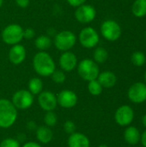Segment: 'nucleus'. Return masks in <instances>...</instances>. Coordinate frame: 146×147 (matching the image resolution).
Returning <instances> with one entry per match:
<instances>
[{
    "label": "nucleus",
    "mask_w": 146,
    "mask_h": 147,
    "mask_svg": "<svg viewBox=\"0 0 146 147\" xmlns=\"http://www.w3.org/2000/svg\"><path fill=\"white\" fill-rule=\"evenodd\" d=\"M33 68L41 77L46 78L56 70V65L52 56L46 51H40L33 58Z\"/></svg>",
    "instance_id": "1"
},
{
    "label": "nucleus",
    "mask_w": 146,
    "mask_h": 147,
    "mask_svg": "<svg viewBox=\"0 0 146 147\" xmlns=\"http://www.w3.org/2000/svg\"><path fill=\"white\" fill-rule=\"evenodd\" d=\"M17 109L13 105L11 101L2 98L0 99V127L3 129L12 127L17 119Z\"/></svg>",
    "instance_id": "2"
},
{
    "label": "nucleus",
    "mask_w": 146,
    "mask_h": 147,
    "mask_svg": "<svg viewBox=\"0 0 146 147\" xmlns=\"http://www.w3.org/2000/svg\"><path fill=\"white\" fill-rule=\"evenodd\" d=\"M77 72L81 78L89 82L91 80L97 79L100 73L98 64L93 59H84L77 64Z\"/></svg>",
    "instance_id": "3"
},
{
    "label": "nucleus",
    "mask_w": 146,
    "mask_h": 147,
    "mask_svg": "<svg viewBox=\"0 0 146 147\" xmlns=\"http://www.w3.org/2000/svg\"><path fill=\"white\" fill-rule=\"evenodd\" d=\"M23 39V28L21 25L12 23L6 26L2 31V40L7 45L19 44Z\"/></svg>",
    "instance_id": "4"
},
{
    "label": "nucleus",
    "mask_w": 146,
    "mask_h": 147,
    "mask_svg": "<svg viewBox=\"0 0 146 147\" xmlns=\"http://www.w3.org/2000/svg\"><path fill=\"white\" fill-rule=\"evenodd\" d=\"M54 46L55 47L61 51L66 52L71 51V49L76 45L77 36L76 34L69 30H64L59 32L54 37Z\"/></svg>",
    "instance_id": "5"
},
{
    "label": "nucleus",
    "mask_w": 146,
    "mask_h": 147,
    "mask_svg": "<svg viewBox=\"0 0 146 147\" xmlns=\"http://www.w3.org/2000/svg\"><path fill=\"white\" fill-rule=\"evenodd\" d=\"M99 34L97 31L91 27L83 28L79 34H78V40L82 47L87 49L94 48L99 43Z\"/></svg>",
    "instance_id": "6"
},
{
    "label": "nucleus",
    "mask_w": 146,
    "mask_h": 147,
    "mask_svg": "<svg viewBox=\"0 0 146 147\" xmlns=\"http://www.w3.org/2000/svg\"><path fill=\"white\" fill-rule=\"evenodd\" d=\"M11 102L17 109H28L34 103V95L28 90H19L13 94Z\"/></svg>",
    "instance_id": "7"
},
{
    "label": "nucleus",
    "mask_w": 146,
    "mask_h": 147,
    "mask_svg": "<svg viewBox=\"0 0 146 147\" xmlns=\"http://www.w3.org/2000/svg\"><path fill=\"white\" fill-rule=\"evenodd\" d=\"M101 34L108 41H115L121 36V28L114 20H106L101 25Z\"/></svg>",
    "instance_id": "8"
},
{
    "label": "nucleus",
    "mask_w": 146,
    "mask_h": 147,
    "mask_svg": "<svg viewBox=\"0 0 146 147\" xmlns=\"http://www.w3.org/2000/svg\"><path fill=\"white\" fill-rule=\"evenodd\" d=\"M96 16V9L90 4H83L77 8L75 11V18L83 24L90 23Z\"/></svg>",
    "instance_id": "9"
},
{
    "label": "nucleus",
    "mask_w": 146,
    "mask_h": 147,
    "mask_svg": "<svg viewBox=\"0 0 146 147\" xmlns=\"http://www.w3.org/2000/svg\"><path fill=\"white\" fill-rule=\"evenodd\" d=\"M134 119L133 109L128 105L120 106L114 114V120L116 123L121 127L129 126Z\"/></svg>",
    "instance_id": "10"
},
{
    "label": "nucleus",
    "mask_w": 146,
    "mask_h": 147,
    "mask_svg": "<svg viewBox=\"0 0 146 147\" xmlns=\"http://www.w3.org/2000/svg\"><path fill=\"white\" fill-rule=\"evenodd\" d=\"M38 103L44 111H53L58 105L57 96L52 91H41L38 95Z\"/></svg>",
    "instance_id": "11"
},
{
    "label": "nucleus",
    "mask_w": 146,
    "mask_h": 147,
    "mask_svg": "<svg viewBox=\"0 0 146 147\" xmlns=\"http://www.w3.org/2000/svg\"><path fill=\"white\" fill-rule=\"evenodd\" d=\"M128 98L134 103H142L146 101V84L138 82L133 84L128 90Z\"/></svg>",
    "instance_id": "12"
},
{
    "label": "nucleus",
    "mask_w": 146,
    "mask_h": 147,
    "mask_svg": "<svg viewBox=\"0 0 146 147\" xmlns=\"http://www.w3.org/2000/svg\"><path fill=\"white\" fill-rule=\"evenodd\" d=\"M77 100L78 98L77 94L70 90H64L57 96L58 104L64 109L74 108L77 103Z\"/></svg>",
    "instance_id": "13"
},
{
    "label": "nucleus",
    "mask_w": 146,
    "mask_h": 147,
    "mask_svg": "<svg viewBox=\"0 0 146 147\" xmlns=\"http://www.w3.org/2000/svg\"><path fill=\"white\" fill-rule=\"evenodd\" d=\"M59 63L62 71L70 72L77 68L78 61L74 53L71 51H66L63 52L62 54L60 55Z\"/></svg>",
    "instance_id": "14"
},
{
    "label": "nucleus",
    "mask_w": 146,
    "mask_h": 147,
    "mask_svg": "<svg viewBox=\"0 0 146 147\" xmlns=\"http://www.w3.org/2000/svg\"><path fill=\"white\" fill-rule=\"evenodd\" d=\"M8 57L13 65H17L22 64L26 59V49L24 46L21 45L20 43L13 45L9 51Z\"/></svg>",
    "instance_id": "15"
},
{
    "label": "nucleus",
    "mask_w": 146,
    "mask_h": 147,
    "mask_svg": "<svg viewBox=\"0 0 146 147\" xmlns=\"http://www.w3.org/2000/svg\"><path fill=\"white\" fill-rule=\"evenodd\" d=\"M67 145L68 147H89L90 141L85 134L75 132L70 134L67 140Z\"/></svg>",
    "instance_id": "16"
},
{
    "label": "nucleus",
    "mask_w": 146,
    "mask_h": 147,
    "mask_svg": "<svg viewBox=\"0 0 146 147\" xmlns=\"http://www.w3.org/2000/svg\"><path fill=\"white\" fill-rule=\"evenodd\" d=\"M97 80L103 88L109 89V88L114 87L116 84L117 77L114 72L110 71H105L99 73Z\"/></svg>",
    "instance_id": "17"
},
{
    "label": "nucleus",
    "mask_w": 146,
    "mask_h": 147,
    "mask_svg": "<svg viewBox=\"0 0 146 147\" xmlns=\"http://www.w3.org/2000/svg\"><path fill=\"white\" fill-rule=\"evenodd\" d=\"M53 137L51 127L45 126H40L36 128V139L41 144H48L52 141Z\"/></svg>",
    "instance_id": "18"
},
{
    "label": "nucleus",
    "mask_w": 146,
    "mask_h": 147,
    "mask_svg": "<svg viewBox=\"0 0 146 147\" xmlns=\"http://www.w3.org/2000/svg\"><path fill=\"white\" fill-rule=\"evenodd\" d=\"M141 134L139 130L135 127H128L124 132V139L129 145L134 146L140 141Z\"/></svg>",
    "instance_id": "19"
},
{
    "label": "nucleus",
    "mask_w": 146,
    "mask_h": 147,
    "mask_svg": "<svg viewBox=\"0 0 146 147\" xmlns=\"http://www.w3.org/2000/svg\"><path fill=\"white\" fill-rule=\"evenodd\" d=\"M133 14L139 18L146 16V0H135L132 6Z\"/></svg>",
    "instance_id": "20"
},
{
    "label": "nucleus",
    "mask_w": 146,
    "mask_h": 147,
    "mask_svg": "<svg viewBox=\"0 0 146 147\" xmlns=\"http://www.w3.org/2000/svg\"><path fill=\"white\" fill-rule=\"evenodd\" d=\"M34 46L40 51H46L52 46V40L47 35H40L35 39Z\"/></svg>",
    "instance_id": "21"
},
{
    "label": "nucleus",
    "mask_w": 146,
    "mask_h": 147,
    "mask_svg": "<svg viewBox=\"0 0 146 147\" xmlns=\"http://www.w3.org/2000/svg\"><path fill=\"white\" fill-rule=\"evenodd\" d=\"M28 90L34 96L43 91V82L40 78H33L28 82Z\"/></svg>",
    "instance_id": "22"
},
{
    "label": "nucleus",
    "mask_w": 146,
    "mask_h": 147,
    "mask_svg": "<svg viewBox=\"0 0 146 147\" xmlns=\"http://www.w3.org/2000/svg\"><path fill=\"white\" fill-rule=\"evenodd\" d=\"M93 57H94V61L97 64H103L107 61L108 58V51L102 47H96L93 53Z\"/></svg>",
    "instance_id": "23"
},
{
    "label": "nucleus",
    "mask_w": 146,
    "mask_h": 147,
    "mask_svg": "<svg viewBox=\"0 0 146 147\" xmlns=\"http://www.w3.org/2000/svg\"><path fill=\"white\" fill-rule=\"evenodd\" d=\"M103 90V87L101 85V84L98 82L97 79L91 80L88 83V90L92 96H99L102 94Z\"/></svg>",
    "instance_id": "24"
},
{
    "label": "nucleus",
    "mask_w": 146,
    "mask_h": 147,
    "mask_svg": "<svg viewBox=\"0 0 146 147\" xmlns=\"http://www.w3.org/2000/svg\"><path fill=\"white\" fill-rule=\"evenodd\" d=\"M132 63L136 66H142L145 64L146 57L144 53L142 52H135L132 54L131 57Z\"/></svg>",
    "instance_id": "25"
},
{
    "label": "nucleus",
    "mask_w": 146,
    "mask_h": 147,
    "mask_svg": "<svg viewBox=\"0 0 146 147\" xmlns=\"http://www.w3.org/2000/svg\"><path fill=\"white\" fill-rule=\"evenodd\" d=\"M44 122L46 127H53L54 126H56L58 122V116L53 111H48L46 113L44 116Z\"/></svg>",
    "instance_id": "26"
},
{
    "label": "nucleus",
    "mask_w": 146,
    "mask_h": 147,
    "mask_svg": "<svg viewBox=\"0 0 146 147\" xmlns=\"http://www.w3.org/2000/svg\"><path fill=\"white\" fill-rule=\"evenodd\" d=\"M52 77V80L55 83V84H63L65 79H66V76L65 74V71L62 70H55L52 74L51 75Z\"/></svg>",
    "instance_id": "27"
},
{
    "label": "nucleus",
    "mask_w": 146,
    "mask_h": 147,
    "mask_svg": "<svg viewBox=\"0 0 146 147\" xmlns=\"http://www.w3.org/2000/svg\"><path fill=\"white\" fill-rule=\"evenodd\" d=\"M0 147H21V144L16 139L6 138L1 141Z\"/></svg>",
    "instance_id": "28"
},
{
    "label": "nucleus",
    "mask_w": 146,
    "mask_h": 147,
    "mask_svg": "<svg viewBox=\"0 0 146 147\" xmlns=\"http://www.w3.org/2000/svg\"><path fill=\"white\" fill-rule=\"evenodd\" d=\"M64 130L69 135L76 132V125L72 121H66L64 124Z\"/></svg>",
    "instance_id": "29"
},
{
    "label": "nucleus",
    "mask_w": 146,
    "mask_h": 147,
    "mask_svg": "<svg viewBox=\"0 0 146 147\" xmlns=\"http://www.w3.org/2000/svg\"><path fill=\"white\" fill-rule=\"evenodd\" d=\"M35 31L32 28H28L26 29H23V39L31 40L34 37Z\"/></svg>",
    "instance_id": "30"
},
{
    "label": "nucleus",
    "mask_w": 146,
    "mask_h": 147,
    "mask_svg": "<svg viewBox=\"0 0 146 147\" xmlns=\"http://www.w3.org/2000/svg\"><path fill=\"white\" fill-rule=\"evenodd\" d=\"M66 1H67V3H68L71 6L76 7V8H77V7H79V6L84 4L85 2H86V0H66Z\"/></svg>",
    "instance_id": "31"
},
{
    "label": "nucleus",
    "mask_w": 146,
    "mask_h": 147,
    "mask_svg": "<svg viewBox=\"0 0 146 147\" xmlns=\"http://www.w3.org/2000/svg\"><path fill=\"white\" fill-rule=\"evenodd\" d=\"M15 3L18 7L22 9H26L30 3V0H15Z\"/></svg>",
    "instance_id": "32"
},
{
    "label": "nucleus",
    "mask_w": 146,
    "mask_h": 147,
    "mask_svg": "<svg viewBox=\"0 0 146 147\" xmlns=\"http://www.w3.org/2000/svg\"><path fill=\"white\" fill-rule=\"evenodd\" d=\"M22 147H42L40 144L36 143V142H34V141H29V142H27L25 143Z\"/></svg>",
    "instance_id": "33"
},
{
    "label": "nucleus",
    "mask_w": 146,
    "mask_h": 147,
    "mask_svg": "<svg viewBox=\"0 0 146 147\" xmlns=\"http://www.w3.org/2000/svg\"><path fill=\"white\" fill-rule=\"evenodd\" d=\"M27 127H28V130H30V131H34V130H36V128H37V127H36V123H34V121H28V123H27Z\"/></svg>",
    "instance_id": "34"
},
{
    "label": "nucleus",
    "mask_w": 146,
    "mask_h": 147,
    "mask_svg": "<svg viewBox=\"0 0 146 147\" xmlns=\"http://www.w3.org/2000/svg\"><path fill=\"white\" fill-rule=\"evenodd\" d=\"M140 141L143 145V146L146 147V130L141 134V138H140Z\"/></svg>",
    "instance_id": "35"
},
{
    "label": "nucleus",
    "mask_w": 146,
    "mask_h": 147,
    "mask_svg": "<svg viewBox=\"0 0 146 147\" xmlns=\"http://www.w3.org/2000/svg\"><path fill=\"white\" fill-rule=\"evenodd\" d=\"M142 123H143L144 127H146V115H145L143 116V118H142Z\"/></svg>",
    "instance_id": "36"
},
{
    "label": "nucleus",
    "mask_w": 146,
    "mask_h": 147,
    "mask_svg": "<svg viewBox=\"0 0 146 147\" xmlns=\"http://www.w3.org/2000/svg\"><path fill=\"white\" fill-rule=\"evenodd\" d=\"M98 147H108L107 145H104V144H102V145H100Z\"/></svg>",
    "instance_id": "37"
},
{
    "label": "nucleus",
    "mask_w": 146,
    "mask_h": 147,
    "mask_svg": "<svg viewBox=\"0 0 146 147\" xmlns=\"http://www.w3.org/2000/svg\"><path fill=\"white\" fill-rule=\"evenodd\" d=\"M3 0H0V8L3 6Z\"/></svg>",
    "instance_id": "38"
},
{
    "label": "nucleus",
    "mask_w": 146,
    "mask_h": 147,
    "mask_svg": "<svg viewBox=\"0 0 146 147\" xmlns=\"http://www.w3.org/2000/svg\"><path fill=\"white\" fill-rule=\"evenodd\" d=\"M145 84H146V70H145Z\"/></svg>",
    "instance_id": "39"
},
{
    "label": "nucleus",
    "mask_w": 146,
    "mask_h": 147,
    "mask_svg": "<svg viewBox=\"0 0 146 147\" xmlns=\"http://www.w3.org/2000/svg\"><path fill=\"white\" fill-rule=\"evenodd\" d=\"M145 39H146V31H145Z\"/></svg>",
    "instance_id": "40"
}]
</instances>
